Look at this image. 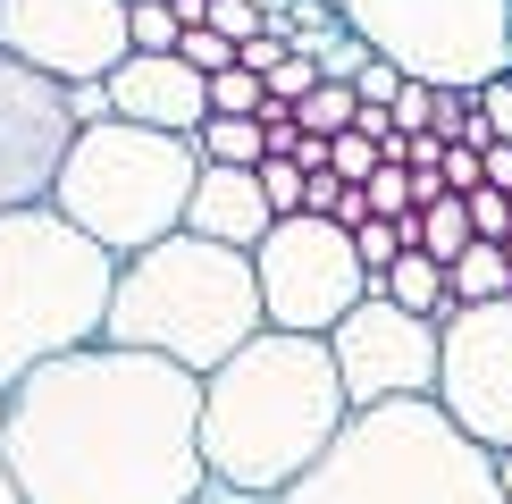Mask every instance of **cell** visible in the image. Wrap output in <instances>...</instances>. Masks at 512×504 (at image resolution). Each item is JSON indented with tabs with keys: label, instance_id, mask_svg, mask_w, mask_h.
Listing matches in <instances>:
<instances>
[{
	"label": "cell",
	"instance_id": "6da1fadb",
	"mask_svg": "<svg viewBox=\"0 0 512 504\" xmlns=\"http://www.w3.org/2000/svg\"><path fill=\"white\" fill-rule=\"evenodd\" d=\"M0 462L26 504H194L202 378L126 345H84L9 387Z\"/></svg>",
	"mask_w": 512,
	"mask_h": 504
},
{
	"label": "cell",
	"instance_id": "7a4b0ae2",
	"mask_svg": "<svg viewBox=\"0 0 512 504\" xmlns=\"http://www.w3.org/2000/svg\"><path fill=\"white\" fill-rule=\"evenodd\" d=\"M345 387H336L328 336H277L261 328L236 362L202 378V471L236 496H286L319 454L345 437Z\"/></svg>",
	"mask_w": 512,
	"mask_h": 504
},
{
	"label": "cell",
	"instance_id": "3957f363",
	"mask_svg": "<svg viewBox=\"0 0 512 504\" xmlns=\"http://www.w3.org/2000/svg\"><path fill=\"white\" fill-rule=\"evenodd\" d=\"M261 278H252V252H227V244H202V236H168L135 261H118V294H110V328L101 345H126V353H152V362H177L210 378L219 362L261 336Z\"/></svg>",
	"mask_w": 512,
	"mask_h": 504
},
{
	"label": "cell",
	"instance_id": "277c9868",
	"mask_svg": "<svg viewBox=\"0 0 512 504\" xmlns=\"http://www.w3.org/2000/svg\"><path fill=\"white\" fill-rule=\"evenodd\" d=\"M110 294H118V261L93 236H76L51 202L0 210V395L101 345Z\"/></svg>",
	"mask_w": 512,
	"mask_h": 504
},
{
	"label": "cell",
	"instance_id": "5b68a950",
	"mask_svg": "<svg viewBox=\"0 0 512 504\" xmlns=\"http://www.w3.org/2000/svg\"><path fill=\"white\" fill-rule=\"evenodd\" d=\"M277 504H504L496 454L471 446L437 404L353 412L345 437L319 454Z\"/></svg>",
	"mask_w": 512,
	"mask_h": 504
},
{
	"label": "cell",
	"instance_id": "8992f818",
	"mask_svg": "<svg viewBox=\"0 0 512 504\" xmlns=\"http://www.w3.org/2000/svg\"><path fill=\"white\" fill-rule=\"evenodd\" d=\"M194 185H202V152L185 135L93 118L76 135L68 168H59V185H51V210L76 236H93L110 261H135V252H152V244H168L185 227Z\"/></svg>",
	"mask_w": 512,
	"mask_h": 504
},
{
	"label": "cell",
	"instance_id": "52a82bcc",
	"mask_svg": "<svg viewBox=\"0 0 512 504\" xmlns=\"http://www.w3.org/2000/svg\"><path fill=\"white\" fill-rule=\"evenodd\" d=\"M328 9L403 84L487 93L496 76H512V0H328Z\"/></svg>",
	"mask_w": 512,
	"mask_h": 504
},
{
	"label": "cell",
	"instance_id": "ba28073f",
	"mask_svg": "<svg viewBox=\"0 0 512 504\" xmlns=\"http://www.w3.org/2000/svg\"><path fill=\"white\" fill-rule=\"evenodd\" d=\"M252 278H261V320L277 336H328L353 303H370V269L353 261V236L328 219H277L261 252H252Z\"/></svg>",
	"mask_w": 512,
	"mask_h": 504
},
{
	"label": "cell",
	"instance_id": "9c48e42d",
	"mask_svg": "<svg viewBox=\"0 0 512 504\" xmlns=\"http://www.w3.org/2000/svg\"><path fill=\"white\" fill-rule=\"evenodd\" d=\"M437 353L445 336L412 311H395L387 294L353 303L345 320L328 328V362H336V387H345L353 412H378V404H437Z\"/></svg>",
	"mask_w": 512,
	"mask_h": 504
},
{
	"label": "cell",
	"instance_id": "30bf717a",
	"mask_svg": "<svg viewBox=\"0 0 512 504\" xmlns=\"http://www.w3.org/2000/svg\"><path fill=\"white\" fill-rule=\"evenodd\" d=\"M437 336H445L437 412L454 420L471 446L512 454V294L504 303H479V311H454Z\"/></svg>",
	"mask_w": 512,
	"mask_h": 504
},
{
	"label": "cell",
	"instance_id": "8fae6325",
	"mask_svg": "<svg viewBox=\"0 0 512 504\" xmlns=\"http://www.w3.org/2000/svg\"><path fill=\"white\" fill-rule=\"evenodd\" d=\"M84 135L76 93L0 51V210H42Z\"/></svg>",
	"mask_w": 512,
	"mask_h": 504
},
{
	"label": "cell",
	"instance_id": "7c38bea8",
	"mask_svg": "<svg viewBox=\"0 0 512 504\" xmlns=\"http://www.w3.org/2000/svg\"><path fill=\"white\" fill-rule=\"evenodd\" d=\"M0 51L84 93L126 68V9L118 0H0Z\"/></svg>",
	"mask_w": 512,
	"mask_h": 504
},
{
	"label": "cell",
	"instance_id": "4fadbf2b",
	"mask_svg": "<svg viewBox=\"0 0 512 504\" xmlns=\"http://www.w3.org/2000/svg\"><path fill=\"white\" fill-rule=\"evenodd\" d=\"M101 101H110V118H126V126H152V135L194 143L202 118H210V76H194L177 51L168 59H126V68L101 84Z\"/></svg>",
	"mask_w": 512,
	"mask_h": 504
},
{
	"label": "cell",
	"instance_id": "5bb4252c",
	"mask_svg": "<svg viewBox=\"0 0 512 504\" xmlns=\"http://www.w3.org/2000/svg\"><path fill=\"white\" fill-rule=\"evenodd\" d=\"M269 227H277V210L261 202V168H202L194 202H185V236L227 244V252H261Z\"/></svg>",
	"mask_w": 512,
	"mask_h": 504
},
{
	"label": "cell",
	"instance_id": "9a60e30c",
	"mask_svg": "<svg viewBox=\"0 0 512 504\" xmlns=\"http://www.w3.org/2000/svg\"><path fill=\"white\" fill-rule=\"evenodd\" d=\"M378 294H387L395 311H412V320H429V328H445V320H454V294H445V269H437L420 244H403V252H395V269L378 278Z\"/></svg>",
	"mask_w": 512,
	"mask_h": 504
},
{
	"label": "cell",
	"instance_id": "2e32d148",
	"mask_svg": "<svg viewBox=\"0 0 512 504\" xmlns=\"http://www.w3.org/2000/svg\"><path fill=\"white\" fill-rule=\"evenodd\" d=\"M403 244H420L437 269H454V261H462V252H471L479 236H471V210L445 194V202H429V210H420V219H403Z\"/></svg>",
	"mask_w": 512,
	"mask_h": 504
},
{
	"label": "cell",
	"instance_id": "e0dca14e",
	"mask_svg": "<svg viewBox=\"0 0 512 504\" xmlns=\"http://www.w3.org/2000/svg\"><path fill=\"white\" fill-rule=\"evenodd\" d=\"M445 294L454 311H479V303H504L512 294V269H504V244H471L454 269H445Z\"/></svg>",
	"mask_w": 512,
	"mask_h": 504
},
{
	"label": "cell",
	"instance_id": "ac0fdd59",
	"mask_svg": "<svg viewBox=\"0 0 512 504\" xmlns=\"http://www.w3.org/2000/svg\"><path fill=\"white\" fill-rule=\"evenodd\" d=\"M194 152L202 168H261V118H202V135H194Z\"/></svg>",
	"mask_w": 512,
	"mask_h": 504
},
{
	"label": "cell",
	"instance_id": "d6986e66",
	"mask_svg": "<svg viewBox=\"0 0 512 504\" xmlns=\"http://www.w3.org/2000/svg\"><path fill=\"white\" fill-rule=\"evenodd\" d=\"M177 42H185V26H177V9H168V0L126 9V59H168Z\"/></svg>",
	"mask_w": 512,
	"mask_h": 504
},
{
	"label": "cell",
	"instance_id": "ffe728a7",
	"mask_svg": "<svg viewBox=\"0 0 512 504\" xmlns=\"http://www.w3.org/2000/svg\"><path fill=\"white\" fill-rule=\"evenodd\" d=\"M261 110H269V93H261L252 68H219L210 76V118H261Z\"/></svg>",
	"mask_w": 512,
	"mask_h": 504
},
{
	"label": "cell",
	"instance_id": "44dd1931",
	"mask_svg": "<svg viewBox=\"0 0 512 504\" xmlns=\"http://www.w3.org/2000/svg\"><path fill=\"white\" fill-rule=\"evenodd\" d=\"M261 202L277 210V219H303V202H311V177L294 160H261Z\"/></svg>",
	"mask_w": 512,
	"mask_h": 504
},
{
	"label": "cell",
	"instance_id": "7402d4cb",
	"mask_svg": "<svg viewBox=\"0 0 512 504\" xmlns=\"http://www.w3.org/2000/svg\"><path fill=\"white\" fill-rule=\"evenodd\" d=\"M395 252H403V227H395V219H361V227H353V261L370 269V286L395 269Z\"/></svg>",
	"mask_w": 512,
	"mask_h": 504
},
{
	"label": "cell",
	"instance_id": "603a6c76",
	"mask_svg": "<svg viewBox=\"0 0 512 504\" xmlns=\"http://www.w3.org/2000/svg\"><path fill=\"white\" fill-rule=\"evenodd\" d=\"M462 210H471V236L479 244H512V194L479 185V194H462Z\"/></svg>",
	"mask_w": 512,
	"mask_h": 504
},
{
	"label": "cell",
	"instance_id": "cb8c5ba5",
	"mask_svg": "<svg viewBox=\"0 0 512 504\" xmlns=\"http://www.w3.org/2000/svg\"><path fill=\"white\" fill-rule=\"evenodd\" d=\"M387 118H395V135H403V143H412V135H437V84H403Z\"/></svg>",
	"mask_w": 512,
	"mask_h": 504
},
{
	"label": "cell",
	"instance_id": "d4e9b609",
	"mask_svg": "<svg viewBox=\"0 0 512 504\" xmlns=\"http://www.w3.org/2000/svg\"><path fill=\"white\" fill-rule=\"evenodd\" d=\"M177 59H185V68H194V76H219V68H236V42H219L210 26H194V34L177 42Z\"/></svg>",
	"mask_w": 512,
	"mask_h": 504
},
{
	"label": "cell",
	"instance_id": "484cf974",
	"mask_svg": "<svg viewBox=\"0 0 512 504\" xmlns=\"http://www.w3.org/2000/svg\"><path fill=\"white\" fill-rule=\"evenodd\" d=\"M353 93H361V110H395V93H403V76H395V68H387V59H378V51H370V68H361V76H353Z\"/></svg>",
	"mask_w": 512,
	"mask_h": 504
},
{
	"label": "cell",
	"instance_id": "4316f807",
	"mask_svg": "<svg viewBox=\"0 0 512 504\" xmlns=\"http://www.w3.org/2000/svg\"><path fill=\"white\" fill-rule=\"evenodd\" d=\"M471 101H479L487 135H496V143H512V76H496V84H487V93H471Z\"/></svg>",
	"mask_w": 512,
	"mask_h": 504
},
{
	"label": "cell",
	"instance_id": "83f0119b",
	"mask_svg": "<svg viewBox=\"0 0 512 504\" xmlns=\"http://www.w3.org/2000/svg\"><path fill=\"white\" fill-rule=\"evenodd\" d=\"M286 59H294V51H286V34H261V42H244V51H236V68H252V76L269 84L277 68H286Z\"/></svg>",
	"mask_w": 512,
	"mask_h": 504
},
{
	"label": "cell",
	"instance_id": "f1b7e54d",
	"mask_svg": "<svg viewBox=\"0 0 512 504\" xmlns=\"http://www.w3.org/2000/svg\"><path fill=\"white\" fill-rule=\"evenodd\" d=\"M194 504H269V496H236V488H219V479H210V488H202Z\"/></svg>",
	"mask_w": 512,
	"mask_h": 504
},
{
	"label": "cell",
	"instance_id": "f546056e",
	"mask_svg": "<svg viewBox=\"0 0 512 504\" xmlns=\"http://www.w3.org/2000/svg\"><path fill=\"white\" fill-rule=\"evenodd\" d=\"M0 412H9V395H0ZM0 504H26V496H17V479H9V462H0Z\"/></svg>",
	"mask_w": 512,
	"mask_h": 504
},
{
	"label": "cell",
	"instance_id": "4dcf8cb0",
	"mask_svg": "<svg viewBox=\"0 0 512 504\" xmlns=\"http://www.w3.org/2000/svg\"><path fill=\"white\" fill-rule=\"evenodd\" d=\"M496 488H504V504H512V454H496Z\"/></svg>",
	"mask_w": 512,
	"mask_h": 504
},
{
	"label": "cell",
	"instance_id": "1f68e13d",
	"mask_svg": "<svg viewBox=\"0 0 512 504\" xmlns=\"http://www.w3.org/2000/svg\"><path fill=\"white\" fill-rule=\"evenodd\" d=\"M118 9H143V0H118Z\"/></svg>",
	"mask_w": 512,
	"mask_h": 504
},
{
	"label": "cell",
	"instance_id": "d6a6232c",
	"mask_svg": "<svg viewBox=\"0 0 512 504\" xmlns=\"http://www.w3.org/2000/svg\"><path fill=\"white\" fill-rule=\"evenodd\" d=\"M504 269H512V244H504Z\"/></svg>",
	"mask_w": 512,
	"mask_h": 504
}]
</instances>
